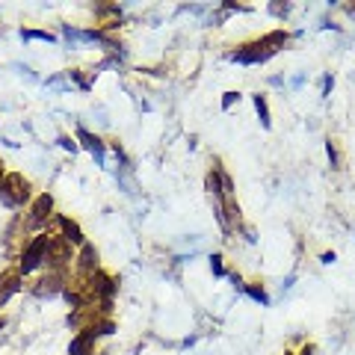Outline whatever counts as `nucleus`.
<instances>
[{"instance_id": "8", "label": "nucleus", "mask_w": 355, "mask_h": 355, "mask_svg": "<svg viewBox=\"0 0 355 355\" xmlns=\"http://www.w3.org/2000/svg\"><path fill=\"white\" fill-rule=\"evenodd\" d=\"M89 291H92L95 302H107V299L113 302V296L119 293V279L104 270H98L95 275H89Z\"/></svg>"}, {"instance_id": "12", "label": "nucleus", "mask_w": 355, "mask_h": 355, "mask_svg": "<svg viewBox=\"0 0 355 355\" xmlns=\"http://www.w3.org/2000/svg\"><path fill=\"white\" fill-rule=\"evenodd\" d=\"M77 146L86 148L98 163H104V154H107V142L98 137V133L86 130V128H77Z\"/></svg>"}, {"instance_id": "22", "label": "nucleus", "mask_w": 355, "mask_h": 355, "mask_svg": "<svg viewBox=\"0 0 355 355\" xmlns=\"http://www.w3.org/2000/svg\"><path fill=\"white\" fill-rule=\"evenodd\" d=\"M270 12H272V15H287V12H291V6H287V3H284V6H282V3H272Z\"/></svg>"}, {"instance_id": "25", "label": "nucleus", "mask_w": 355, "mask_h": 355, "mask_svg": "<svg viewBox=\"0 0 355 355\" xmlns=\"http://www.w3.org/2000/svg\"><path fill=\"white\" fill-rule=\"evenodd\" d=\"M6 175H9V172H6V166H3V160H0V187H3V181H6Z\"/></svg>"}, {"instance_id": "26", "label": "nucleus", "mask_w": 355, "mask_h": 355, "mask_svg": "<svg viewBox=\"0 0 355 355\" xmlns=\"http://www.w3.org/2000/svg\"><path fill=\"white\" fill-rule=\"evenodd\" d=\"M347 9V15H355V3H349V6H343Z\"/></svg>"}, {"instance_id": "14", "label": "nucleus", "mask_w": 355, "mask_h": 355, "mask_svg": "<svg viewBox=\"0 0 355 355\" xmlns=\"http://www.w3.org/2000/svg\"><path fill=\"white\" fill-rule=\"evenodd\" d=\"M243 293H246L249 299H254V302H261V305H270V293H266V287L261 282H246Z\"/></svg>"}, {"instance_id": "20", "label": "nucleus", "mask_w": 355, "mask_h": 355, "mask_svg": "<svg viewBox=\"0 0 355 355\" xmlns=\"http://www.w3.org/2000/svg\"><path fill=\"white\" fill-rule=\"evenodd\" d=\"M60 146L65 148V151H77V148H80V146H77V137H69V133H60Z\"/></svg>"}, {"instance_id": "5", "label": "nucleus", "mask_w": 355, "mask_h": 355, "mask_svg": "<svg viewBox=\"0 0 355 355\" xmlns=\"http://www.w3.org/2000/svg\"><path fill=\"white\" fill-rule=\"evenodd\" d=\"M24 219H27V228L36 231V234L48 231L51 219H57V214H53V196H51V193H42V196L33 198V205L27 207Z\"/></svg>"}, {"instance_id": "4", "label": "nucleus", "mask_w": 355, "mask_h": 355, "mask_svg": "<svg viewBox=\"0 0 355 355\" xmlns=\"http://www.w3.org/2000/svg\"><path fill=\"white\" fill-rule=\"evenodd\" d=\"M48 243H51V231H42V234H33L27 249L21 252L18 258V272L21 275H33L44 266V258H48Z\"/></svg>"}, {"instance_id": "27", "label": "nucleus", "mask_w": 355, "mask_h": 355, "mask_svg": "<svg viewBox=\"0 0 355 355\" xmlns=\"http://www.w3.org/2000/svg\"><path fill=\"white\" fill-rule=\"evenodd\" d=\"M3 329H6V317H3V314H0V331H3Z\"/></svg>"}, {"instance_id": "9", "label": "nucleus", "mask_w": 355, "mask_h": 355, "mask_svg": "<svg viewBox=\"0 0 355 355\" xmlns=\"http://www.w3.org/2000/svg\"><path fill=\"white\" fill-rule=\"evenodd\" d=\"M101 270V254L92 243H86L83 249H77V258H74V275H80V279H89V275H95Z\"/></svg>"}, {"instance_id": "19", "label": "nucleus", "mask_w": 355, "mask_h": 355, "mask_svg": "<svg viewBox=\"0 0 355 355\" xmlns=\"http://www.w3.org/2000/svg\"><path fill=\"white\" fill-rule=\"evenodd\" d=\"M225 258H222V254H210V270H214V275H225V263H222Z\"/></svg>"}, {"instance_id": "16", "label": "nucleus", "mask_w": 355, "mask_h": 355, "mask_svg": "<svg viewBox=\"0 0 355 355\" xmlns=\"http://www.w3.org/2000/svg\"><path fill=\"white\" fill-rule=\"evenodd\" d=\"M326 154H329V163H331V169H343V154H340V146H338V139H326Z\"/></svg>"}, {"instance_id": "24", "label": "nucleus", "mask_w": 355, "mask_h": 355, "mask_svg": "<svg viewBox=\"0 0 355 355\" xmlns=\"http://www.w3.org/2000/svg\"><path fill=\"white\" fill-rule=\"evenodd\" d=\"M299 355H317V347H314V343H305V347L299 349Z\"/></svg>"}, {"instance_id": "3", "label": "nucleus", "mask_w": 355, "mask_h": 355, "mask_svg": "<svg viewBox=\"0 0 355 355\" xmlns=\"http://www.w3.org/2000/svg\"><path fill=\"white\" fill-rule=\"evenodd\" d=\"M69 282H71V270H44L39 279H33L27 284V293L36 299H53V296H62Z\"/></svg>"}, {"instance_id": "15", "label": "nucleus", "mask_w": 355, "mask_h": 355, "mask_svg": "<svg viewBox=\"0 0 355 355\" xmlns=\"http://www.w3.org/2000/svg\"><path fill=\"white\" fill-rule=\"evenodd\" d=\"M252 104L254 110H258V119H261V125L263 128H272V119H270V104H266V95H252Z\"/></svg>"}, {"instance_id": "6", "label": "nucleus", "mask_w": 355, "mask_h": 355, "mask_svg": "<svg viewBox=\"0 0 355 355\" xmlns=\"http://www.w3.org/2000/svg\"><path fill=\"white\" fill-rule=\"evenodd\" d=\"M74 258H77V252H74L71 243L62 234H51L44 266H48V270H74Z\"/></svg>"}, {"instance_id": "18", "label": "nucleus", "mask_w": 355, "mask_h": 355, "mask_svg": "<svg viewBox=\"0 0 355 355\" xmlns=\"http://www.w3.org/2000/svg\"><path fill=\"white\" fill-rule=\"evenodd\" d=\"M113 331H116V320H113V317H104L101 323L95 326V335H98V338H107V335H113Z\"/></svg>"}, {"instance_id": "7", "label": "nucleus", "mask_w": 355, "mask_h": 355, "mask_svg": "<svg viewBox=\"0 0 355 355\" xmlns=\"http://www.w3.org/2000/svg\"><path fill=\"white\" fill-rule=\"evenodd\" d=\"M27 234H30V228H27V219L24 214H15L12 222H9V228H6V234H3V252H6V258H21V252L27 249Z\"/></svg>"}, {"instance_id": "1", "label": "nucleus", "mask_w": 355, "mask_h": 355, "mask_svg": "<svg viewBox=\"0 0 355 355\" xmlns=\"http://www.w3.org/2000/svg\"><path fill=\"white\" fill-rule=\"evenodd\" d=\"M287 42H291V33H287V30H270V33H263L261 39L243 42L237 51L228 53V60L240 62V65H261L266 60H272Z\"/></svg>"}, {"instance_id": "17", "label": "nucleus", "mask_w": 355, "mask_h": 355, "mask_svg": "<svg viewBox=\"0 0 355 355\" xmlns=\"http://www.w3.org/2000/svg\"><path fill=\"white\" fill-rule=\"evenodd\" d=\"M21 39H24V42H30V39L57 42V36H53V33H48V30H30V27H24V30H21Z\"/></svg>"}, {"instance_id": "11", "label": "nucleus", "mask_w": 355, "mask_h": 355, "mask_svg": "<svg viewBox=\"0 0 355 355\" xmlns=\"http://www.w3.org/2000/svg\"><path fill=\"white\" fill-rule=\"evenodd\" d=\"M53 222H57V225H60V234H62L65 240H69L74 249H83L86 243H89V240H86V234H83V228L77 225V222H74L71 216H65V214H57V219H53Z\"/></svg>"}, {"instance_id": "2", "label": "nucleus", "mask_w": 355, "mask_h": 355, "mask_svg": "<svg viewBox=\"0 0 355 355\" xmlns=\"http://www.w3.org/2000/svg\"><path fill=\"white\" fill-rule=\"evenodd\" d=\"M33 184L30 178H24L21 172H9L3 187H0V202H3L9 210H21L24 205H33Z\"/></svg>"}, {"instance_id": "21", "label": "nucleus", "mask_w": 355, "mask_h": 355, "mask_svg": "<svg viewBox=\"0 0 355 355\" xmlns=\"http://www.w3.org/2000/svg\"><path fill=\"white\" fill-rule=\"evenodd\" d=\"M240 101V92H225V98H222V110H231Z\"/></svg>"}, {"instance_id": "23", "label": "nucleus", "mask_w": 355, "mask_h": 355, "mask_svg": "<svg viewBox=\"0 0 355 355\" xmlns=\"http://www.w3.org/2000/svg\"><path fill=\"white\" fill-rule=\"evenodd\" d=\"M331 86H335V77L326 74V77H323V95H329V92H331Z\"/></svg>"}, {"instance_id": "10", "label": "nucleus", "mask_w": 355, "mask_h": 355, "mask_svg": "<svg viewBox=\"0 0 355 355\" xmlns=\"http://www.w3.org/2000/svg\"><path fill=\"white\" fill-rule=\"evenodd\" d=\"M21 291H24V275L18 272V266L0 272V308L9 302V296H15V293H21Z\"/></svg>"}, {"instance_id": "28", "label": "nucleus", "mask_w": 355, "mask_h": 355, "mask_svg": "<svg viewBox=\"0 0 355 355\" xmlns=\"http://www.w3.org/2000/svg\"><path fill=\"white\" fill-rule=\"evenodd\" d=\"M284 355H296V352H291V349H287V352H284Z\"/></svg>"}, {"instance_id": "13", "label": "nucleus", "mask_w": 355, "mask_h": 355, "mask_svg": "<svg viewBox=\"0 0 355 355\" xmlns=\"http://www.w3.org/2000/svg\"><path fill=\"white\" fill-rule=\"evenodd\" d=\"M95 329H83V331H77V335L71 338L69 343V355H95Z\"/></svg>"}]
</instances>
